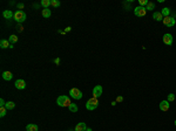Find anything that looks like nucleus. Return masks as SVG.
Instances as JSON below:
<instances>
[{
	"mask_svg": "<svg viewBox=\"0 0 176 131\" xmlns=\"http://www.w3.org/2000/svg\"><path fill=\"white\" fill-rule=\"evenodd\" d=\"M51 5V0H41V6L43 8H47Z\"/></svg>",
	"mask_w": 176,
	"mask_h": 131,
	"instance_id": "nucleus-22",
	"label": "nucleus"
},
{
	"mask_svg": "<svg viewBox=\"0 0 176 131\" xmlns=\"http://www.w3.org/2000/svg\"><path fill=\"white\" fill-rule=\"evenodd\" d=\"M161 13H162L163 18H165V16H170V8H168V7H164L162 11H161Z\"/></svg>",
	"mask_w": 176,
	"mask_h": 131,
	"instance_id": "nucleus-18",
	"label": "nucleus"
},
{
	"mask_svg": "<svg viewBox=\"0 0 176 131\" xmlns=\"http://www.w3.org/2000/svg\"><path fill=\"white\" fill-rule=\"evenodd\" d=\"M148 2H149L148 0H140V1H139V4H140L139 6H141V7H144V6H147V4H148Z\"/></svg>",
	"mask_w": 176,
	"mask_h": 131,
	"instance_id": "nucleus-27",
	"label": "nucleus"
},
{
	"mask_svg": "<svg viewBox=\"0 0 176 131\" xmlns=\"http://www.w3.org/2000/svg\"><path fill=\"white\" fill-rule=\"evenodd\" d=\"M12 77H13V75H12L11 72H4V73H2V78H4L5 81H11Z\"/></svg>",
	"mask_w": 176,
	"mask_h": 131,
	"instance_id": "nucleus-13",
	"label": "nucleus"
},
{
	"mask_svg": "<svg viewBox=\"0 0 176 131\" xmlns=\"http://www.w3.org/2000/svg\"><path fill=\"white\" fill-rule=\"evenodd\" d=\"M10 46H11V42H10L8 40L2 39V40L0 41V47H1V48H10Z\"/></svg>",
	"mask_w": 176,
	"mask_h": 131,
	"instance_id": "nucleus-15",
	"label": "nucleus"
},
{
	"mask_svg": "<svg viewBox=\"0 0 176 131\" xmlns=\"http://www.w3.org/2000/svg\"><path fill=\"white\" fill-rule=\"evenodd\" d=\"M122 101H123V97H122V96H117V97H116V102L117 103H121Z\"/></svg>",
	"mask_w": 176,
	"mask_h": 131,
	"instance_id": "nucleus-29",
	"label": "nucleus"
},
{
	"mask_svg": "<svg viewBox=\"0 0 176 131\" xmlns=\"http://www.w3.org/2000/svg\"><path fill=\"white\" fill-rule=\"evenodd\" d=\"M134 13H135L136 16H144V15L147 14V10H146V7L137 6V7H135V10H134Z\"/></svg>",
	"mask_w": 176,
	"mask_h": 131,
	"instance_id": "nucleus-6",
	"label": "nucleus"
},
{
	"mask_svg": "<svg viewBox=\"0 0 176 131\" xmlns=\"http://www.w3.org/2000/svg\"><path fill=\"white\" fill-rule=\"evenodd\" d=\"M116 103H117L116 101H115V102H112V105H113V107H115V105H116Z\"/></svg>",
	"mask_w": 176,
	"mask_h": 131,
	"instance_id": "nucleus-33",
	"label": "nucleus"
},
{
	"mask_svg": "<svg viewBox=\"0 0 176 131\" xmlns=\"http://www.w3.org/2000/svg\"><path fill=\"white\" fill-rule=\"evenodd\" d=\"M54 63H55V64H59V63H60V58H55V60H54Z\"/></svg>",
	"mask_w": 176,
	"mask_h": 131,
	"instance_id": "nucleus-31",
	"label": "nucleus"
},
{
	"mask_svg": "<svg viewBox=\"0 0 176 131\" xmlns=\"http://www.w3.org/2000/svg\"><path fill=\"white\" fill-rule=\"evenodd\" d=\"M162 22L167 27H173V26H175V24H176L175 18H173V16H165V18H163Z\"/></svg>",
	"mask_w": 176,
	"mask_h": 131,
	"instance_id": "nucleus-5",
	"label": "nucleus"
},
{
	"mask_svg": "<svg viewBox=\"0 0 176 131\" xmlns=\"http://www.w3.org/2000/svg\"><path fill=\"white\" fill-rule=\"evenodd\" d=\"M6 112H7V109H6L5 107H2V108L0 109V117H5L6 116Z\"/></svg>",
	"mask_w": 176,
	"mask_h": 131,
	"instance_id": "nucleus-24",
	"label": "nucleus"
},
{
	"mask_svg": "<svg viewBox=\"0 0 176 131\" xmlns=\"http://www.w3.org/2000/svg\"><path fill=\"white\" fill-rule=\"evenodd\" d=\"M70 29H72V27H69V26H68L67 28L65 29V33H67V32H70Z\"/></svg>",
	"mask_w": 176,
	"mask_h": 131,
	"instance_id": "nucleus-32",
	"label": "nucleus"
},
{
	"mask_svg": "<svg viewBox=\"0 0 176 131\" xmlns=\"http://www.w3.org/2000/svg\"><path fill=\"white\" fill-rule=\"evenodd\" d=\"M174 124H175V126H176V121H175V122H174Z\"/></svg>",
	"mask_w": 176,
	"mask_h": 131,
	"instance_id": "nucleus-35",
	"label": "nucleus"
},
{
	"mask_svg": "<svg viewBox=\"0 0 176 131\" xmlns=\"http://www.w3.org/2000/svg\"><path fill=\"white\" fill-rule=\"evenodd\" d=\"M68 109H69L70 112H76V111H78V105H76L75 103H72V104L68 107Z\"/></svg>",
	"mask_w": 176,
	"mask_h": 131,
	"instance_id": "nucleus-19",
	"label": "nucleus"
},
{
	"mask_svg": "<svg viewBox=\"0 0 176 131\" xmlns=\"http://www.w3.org/2000/svg\"><path fill=\"white\" fill-rule=\"evenodd\" d=\"M102 87L101 86H95L94 89H93V97H95V98H97V97H100L101 95H102Z\"/></svg>",
	"mask_w": 176,
	"mask_h": 131,
	"instance_id": "nucleus-7",
	"label": "nucleus"
},
{
	"mask_svg": "<svg viewBox=\"0 0 176 131\" xmlns=\"http://www.w3.org/2000/svg\"><path fill=\"white\" fill-rule=\"evenodd\" d=\"M14 20L18 22V24H21L26 20V13L24 11H16L14 13Z\"/></svg>",
	"mask_w": 176,
	"mask_h": 131,
	"instance_id": "nucleus-4",
	"label": "nucleus"
},
{
	"mask_svg": "<svg viewBox=\"0 0 176 131\" xmlns=\"http://www.w3.org/2000/svg\"><path fill=\"white\" fill-rule=\"evenodd\" d=\"M69 95H70V97H73L74 100H81L82 98V91L80 89H78V88H72L70 90H69Z\"/></svg>",
	"mask_w": 176,
	"mask_h": 131,
	"instance_id": "nucleus-3",
	"label": "nucleus"
},
{
	"mask_svg": "<svg viewBox=\"0 0 176 131\" xmlns=\"http://www.w3.org/2000/svg\"><path fill=\"white\" fill-rule=\"evenodd\" d=\"M14 86L16 89H19V90H22V89H25L26 88V82L24 81V80H16L15 81V83H14Z\"/></svg>",
	"mask_w": 176,
	"mask_h": 131,
	"instance_id": "nucleus-8",
	"label": "nucleus"
},
{
	"mask_svg": "<svg viewBox=\"0 0 176 131\" xmlns=\"http://www.w3.org/2000/svg\"><path fill=\"white\" fill-rule=\"evenodd\" d=\"M97 105H99L97 98L92 97V98H89V100L87 101V103H86V109L89 110V111H92V110H95V109L97 108Z\"/></svg>",
	"mask_w": 176,
	"mask_h": 131,
	"instance_id": "nucleus-2",
	"label": "nucleus"
},
{
	"mask_svg": "<svg viewBox=\"0 0 176 131\" xmlns=\"http://www.w3.org/2000/svg\"><path fill=\"white\" fill-rule=\"evenodd\" d=\"M169 108H170V104H169L168 101H162V102L160 103V109L162 111H168Z\"/></svg>",
	"mask_w": 176,
	"mask_h": 131,
	"instance_id": "nucleus-11",
	"label": "nucleus"
},
{
	"mask_svg": "<svg viewBox=\"0 0 176 131\" xmlns=\"http://www.w3.org/2000/svg\"><path fill=\"white\" fill-rule=\"evenodd\" d=\"M153 19L155 20V21H162L163 20V15L161 12H154V14H153Z\"/></svg>",
	"mask_w": 176,
	"mask_h": 131,
	"instance_id": "nucleus-12",
	"label": "nucleus"
},
{
	"mask_svg": "<svg viewBox=\"0 0 176 131\" xmlns=\"http://www.w3.org/2000/svg\"><path fill=\"white\" fill-rule=\"evenodd\" d=\"M146 10H147V11H153V10H155V4L151 2V1H149L148 4H147V6H146Z\"/></svg>",
	"mask_w": 176,
	"mask_h": 131,
	"instance_id": "nucleus-21",
	"label": "nucleus"
},
{
	"mask_svg": "<svg viewBox=\"0 0 176 131\" xmlns=\"http://www.w3.org/2000/svg\"><path fill=\"white\" fill-rule=\"evenodd\" d=\"M14 107H15V103L12 102V101L7 102L6 103V105H5V108H6L7 110H12V109H14Z\"/></svg>",
	"mask_w": 176,
	"mask_h": 131,
	"instance_id": "nucleus-20",
	"label": "nucleus"
},
{
	"mask_svg": "<svg viewBox=\"0 0 176 131\" xmlns=\"http://www.w3.org/2000/svg\"><path fill=\"white\" fill-rule=\"evenodd\" d=\"M2 15H4L5 19H12V18H14V14L12 13V11H10V10L4 11V12H2Z\"/></svg>",
	"mask_w": 176,
	"mask_h": 131,
	"instance_id": "nucleus-14",
	"label": "nucleus"
},
{
	"mask_svg": "<svg viewBox=\"0 0 176 131\" xmlns=\"http://www.w3.org/2000/svg\"><path fill=\"white\" fill-rule=\"evenodd\" d=\"M6 103H7V102H5V100H4V98H0V107H1V108H2V107H5V105H6Z\"/></svg>",
	"mask_w": 176,
	"mask_h": 131,
	"instance_id": "nucleus-28",
	"label": "nucleus"
},
{
	"mask_svg": "<svg viewBox=\"0 0 176 131\" xmlns=\"http://www.w3.org/2000/svg\"><path fill=\"white\" fill-rule=\"evenodd\" d=\"M174 100H175V95H174V94H169L168 97H167V101H168V102H173Z\"/></svg>",
	"mask_w": 176,
	"mask_h": 131,
	"instance_id": "nucleus-26",
	"label": "nucleus"
},
{
	"mask_svg": "<svg viewBox=\"0 0 176 131\" xmlns=\"http://www.w3.org/2000/svg\"><path fill=\"white\" fill-rule=\"evenodd\" d=\"M8 41H10V42H11V44H15V42H16V41H18V38H16V35H11V36H10V38H8Z\"/></svg>",
	"mask_w": 176,
	"mask_h": 131,
	"instance_id": "nucleus-23",
	"label": "nucleus"
},
{
	"mask_svg": "<svg viewBox=\"0 0 176 131\" xmlns=\"http://www.w3.org/2000/svg\"><path fill=\"white\" fill-rule=\"evenodd\" d=\"M56 103L59 107H62V108H68L70 104H72V101L70 98L66 96V95H62V96H59L58 100H56Z\"/></svg>",
	"mask_w": 176,
	"mask_h": 131,
	"instance_id": "nucleus-1",
	"label": "nucleus"
},
{
	"mask_svg": "<svg viewBox=\"0 0 176 131\" xmlns=\"http://www.w3.org/2000/svg\"><path fill=\"white\" fill-rule=\"evenodd\" d=\"M16 7L21 10V8H24V4H18V5H16Z\"/></svg>",
	"mask_w": 176,
	"mask_h": 131,
	"instance_id": "nucleus-30",
	"label": "nucleus"
},
{
	"mask_svg": "<svg viewBox=\"0 0 176 131\" xmlns=\"http://www.w3.org/2000/svg\"><path fill=\"white\" fill-rule=\"evenodd\" d=\"M163 42L167 46H171L173 44V36H171V34H164L163 35Z\"/></svg>",
	"mask_w": 176,
	"mask_h": 131,
	"instance_id": "nucleus-9",
	"label": "nucleus"
},
{
	"mask_svg": "<svg viewBox=\"0 0 176 131\" xmlns=\"http://www.w3.org/2000/svg\"><path fill=\"white\" fill-rule=\"evenodd\" d=\"M86 131H93V130H92V129H89V128H88V129H87V130H86Z\"/></svg>",
	"mask_w": 176,
	"mask_h": 131,
	"instance_id": "nucleus-34",
	"label": "nucleus"
},
{
	"mask_svg": "<svg viewBox=\"0 0 176 131\" xmlns=\"http://www.w3.org/2000/svg\"><path fill=\"white\" fill-rule=\"evenodd\" d=\"M41 14H42L43 18H49V16L52 15V13H51V10H48V8H43L42 12H41Z\"/></svg>",
	"mask_w": 176,
	"mask_h": 131,
	"instance_id": "nucleus-16",
	"label": "nucleus"
},
{
	"mask_svg": "<svg viewBox=\"0 0 176 131\" xmlns=\"http://www.w3.org/2000/svg\"><path fill=\"white\" fill-rule=\"evenodd\" d=\"M86 130H87V125H86L85 122L78 123L76 126H75V129H74V131H86Z\"/></svg>",
	"mask_w": 176,
	"mask_h": 131,
	"instance_id": "nucleus-10",
	"label": "nucleus"
},
{
	"mask_svg": "<svg viewBox=\"0 0 176 131\" xmlns=\"http://www.w3.org/2000/svg\"><path fill=\"white\" fill-rule=\"evenodd\" d=\"M38 126L35 125V124H27V126H26V131H38Z\"/></svg>",
	"mask_w": 176,
	"mask_h": 131,
	"instance_id": "nucleus-17",
	"label": "nucleus"
},
{
	"mask_svg": "<svg viewBox=\"0 0 176 131\" xmlns=\"http://www.w3.org/2000/svg\"><path fill=\"white\" fill-rule=\"evenodd\" d=\"M51 5L53 7H59L60 6V1L59 0H51Z\"/></svg>",
	"mask_w": 176,
	"mask_h": 131,
	"instance_id": "nucleus-25",
	"label": "nucleus"
}]
</instances>
